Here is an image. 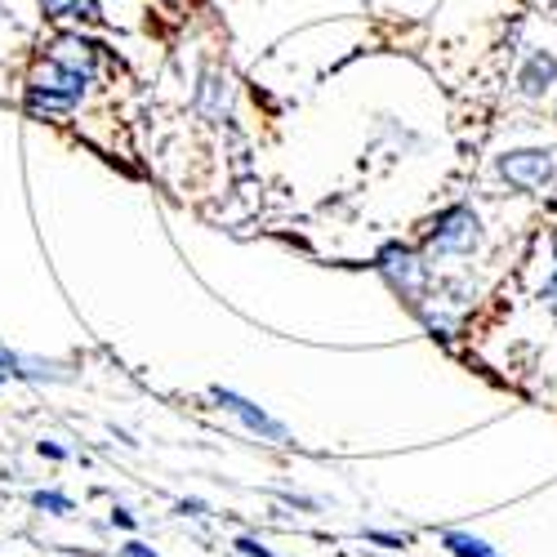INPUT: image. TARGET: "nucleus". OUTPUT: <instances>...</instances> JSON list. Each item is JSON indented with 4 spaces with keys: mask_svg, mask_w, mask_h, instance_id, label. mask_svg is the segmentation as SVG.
I'll use <instances>...</instances> for the list:
<instances>
[{
    "mask_svg": "<svg viewBox=\"0 0 557 557\" xmlns=\"http://www.w3.org/2000/svg\"><path fill=\"white\" fill-rule=\"evenodd\" d=\"M99 67V45L81 40V36H59L50 59L36 67V76L23 89V108L36 121H59L67 112H76L85 85L95 81Z\"/></svg>",
    "mask_w": 557,
    "mask_h": 557,
    "instance_id": "obj_1",
    "label": "nucleus"
},
{
    "mask_svg": "<svg viewBox=\"0 0 557 557\" xmlns=\"http://www.w3.org/2000/svg\"><path fill=\"white\" fill-rule=\"evenodd\" d=\"M478 242H482V223H478V214L469 206L442 210L433 219V227H429V255H437V259L442 255H469Z\"/></svg>",
    "mask_w": 557,
    "mask_h": 557,
    "instance_id": "obj_2",
    "label": "nucleus"
},
{
    "mask_svg": "<svg viewBox=\"0 0 557 557\" xmlns=\"http://www.w3.org/2000/svg\"><path fill=\"white\" fill-rule=\"evenodd\" d=\"M499 174L522 193H540L557 178V152L553 148H527V152H508L499 157Z\"/></svg>",
    "mask_w": 557,
    "mask_h": 557,
    "instance_id": "obj_3",
    "label": "nucleus"
},
{
    "mask_svg": "<svg viewBox=\"0 0 557 557\" xmlns=\"http://www.w3.org/2000/svg\"><path fill=\"white\" fill-rule=\"evenodd\" d=\"M375 268H380V272L388 276V286H393V290H401L406 299H414V295L424 290V282H429V263H424L420 255H414V250L397 246V242L380 250Z\"/></svg>",
    "mask_w": 557,
    "mask_h": 557,
    "instance_id": "obj_4",
    "label": "nucleus"
},
{
    "mask_svg": "<svg viewBox=\"0 0 557 557\" xmlns=\"http://www.w3.org/2000/svg\"><path fill=\"white\" fill-rule=\"evenodd\" d=\"M210 397L227 410V414H237V420L255 433V437H263V442H276V446H282V442H290V433H286V424L282 420H272V414L263 410V406H255V401H246L242 393H232V388H210Z\"/></svg>",
    "mask_w": 557,
    "mask_h": 557,
    "instance_id": "obj_5",
    "label": "nucleus"
},
{
    "mask_svg": "<svg viewBox=\"0 0 557 557\" xmlns=\"http://www.w3.org/2000/svg\"><path fill=\"white\" fill-rule=\"evenodd\" d=\"M518 85H522V95H531V99H540L544 89H553V85H557V54L535 50V54L527 59V67L518 72Z\"/></svg>",
    "mask_w": 557,
    "mask_h": 557,
    "instance_id": "obj_6",
    "label": "nucleus"
},
{
    "mask_svg": "<svg viewBox=\"0 0 557 557\" xmlns=\"http://www.w3.org/2000/svg\"><path fill=\"white\" fill-rule=\"evenodd\" d=\"M227 76H219V72H206L201 76V85H197V112L206 116V121H223V112H227Z\"/></svg>",
    "mask_w": 557,
    "mask_h": 557,
    "instance_id": "obj_7",
    "label": "nucleus"
},
{
    "mask_svg": "<svg viewBox=\"0 0 557 557\" xmlns=\"http://www.w3.org/2000/svg\"><path fill=\"white\" fill-rule=\"evenodd\" d=\"M442 544H446L455 557H499L486 540H478V535H469V531H442Z\"/></svg>",
    "mask_w": 557,
    "mask_h": 557,
    "instance_id": "obj_8",
    "label": "nucleus"
},
{
    "mask_svg": "<svg viewBox=\"0 0 557 557\" xmlns=\"http://www.w3.org/2000/svg\"><path fill=\"white\" fill-rule=\"evenodd\" d=\"M40 10L50 18H99L95 0H40Z\"/></svg>",
    "mask_w": 557,
    "mask_h": 557,
    "instance_id": "obj_9",
    "label": "nucleus"
},
{
    "mask_svg": "<svg viewBox=\"0 0 557 557\" xmlns=\"http://www.w3.org/2000/svg\"><path fill=\"white\" fill-rule=\"evenodd\" d=\"M32 504L40 508V513H54V518H67V513H72V499H67L63 491H36Z\"/></svg>",
    "mask_w": 557,
    "mask_h": 557,
    "instance_id": "obj_10",
    "label": "nucleus"
},
{
    "mask_svg": "<svg viewBox=\"0 0 557 557\" xmlns=\"http://www.w3.org/2000/svg\"><path fill=\"white\" fill-rule=\"evenodd\" d=\"M237 553H246V557H276V553H272L268 544H259L255 535H242V540H237Z\"/></svg>",
    "mask_w": 557,
    "mask_h": 557,
    "instance_id": "obj_11",
    "label": "nucleus"
},
{
    "mask_svg": "<svg viewBox=\"0 0 557 557\" xmlns=\"http://www.w3.org/2000/svg\"><path fill=\"white\" fill-rule=\"evenodd\" d=\"M121 557H157V553H152L144 540H125V544H121Z\"/></svg>",
    "mask_w": 557,
    "mask_h": 557,
    "instance_id": "obj_12",
    "label": "nucleus"
},
{
    "mask_svg": "<svg viewBox=\"0 0 557 557\" xmlns=\"http://www.w3.org/2000/svg\"><path fill=\"white\" fill-rule=\"evenodd\" d=\"M366 540H375V544H384V548H401V544H406L401 535H388V531H366Z\"/></svg>",
    "mask_w": 557,
    "mask_h": 557,
    "instance_id": "obj_13",
    "label": "nucleus"
},
{
    "mask_svg": "<svg viewBox=\"0 0 557 557\" xmlns=\"http://www.w3.org/2000/svg\"><path fill=\"white\" fill-rule=\"evenodd\" d=\"M40 455H50V459H67V450L59 442H40Z\"/></svg>",
    "mask_w": 557,
    "mask_h": 557,
    "instance_id": "obj_14",
    "label": "nucleus"
},
{
    "mask_svg": "<svg viewBox=\"0 0 557 557\" xmlns=\"http://www.w3.org/2000/svg\"><path fill=\"white\" fill-rule=\"evenodd\" d=\"M112 522H116V527H134V518H129V508H112Z\"/></svg>",
    "mask_w": 557,
    "mask_h": 557,
    "instance_id": "obj_15",
    "label": "nucleus"
},
{
    "mask_svg": "<svg viewBox=\"0 0 557 557\" xmlns=\"http://www.w3.org/2000/svg\"><path fill=\"white\" fill-rule=\"evenodd\" d=\"M201 508H206L201 499H183V504H178V513H201Z\"/></svg>",
    "mask_w": 557,
    "mask_h": 557,
    "instance_id": "obj_16",
    "label": "nucleus"
},
{
    "mask_svg": "<svg viewBox=\"0 0 557 557\" xmlns=\"http://www.w3.org/2000/svg\"><path fill=\"white\" fill-rule=\"evenodd\" d=\"M548 295H557V276H553V286H548Z\"/></svg>",
    "mask_w": 557,
    "mask_h": 557,
    "instance_id": "obj_17",
    "label": "nucleus"
}]
</instances>
